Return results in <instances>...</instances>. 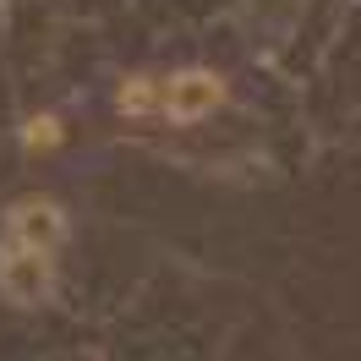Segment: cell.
<instances>
[{
  "instance_id": "3957f363",
  "label": "cell",
  "mask_w": 361,
  "mask_h": 361,
  "mask_svg": "<svg viewBox=\"0 0 361 361\" xmlns=\"http://www.w3.org/2000/svg\"><path fill=\"white\" fill-rule=\"evenodd\" d=\"M148 104H159V82H148V77H132V82L121 88V110H148Z\"/></svg>"
},
{
  "instance_id": "7a4b0ae2",
  "label": "cell",
  "mask_w": 361,
  "mask_h": 361,
  "mask_svg": "<svg viewBox=\"0 0 361 361\" xmlns=\"http://www.w3.org/2000/svg\"><path fill=\"white\" fill-rule=\"evenodd\" d=\"M219 99H225V88H219L214 71H180V77H170V82L159 88L154 110H164L170 121H197V115H208Z\"/></svg>"
},
{
  "instance_id": "6da1fadb",
  "label": "cell",
  "mask_w": 361,
  "mask_h": 361,
  "mask_svg": "<svg viewBox=\"0 0 361 361\" xmlns=\"http://www.w3.org/2000/svg\"><path fill=\"white\" fill-rule=\"evenodd\" d=\"M61 208L49 197H27L6 214V235H0V290L11 301H39L49 285V263L61 247Z\"/></svg>"
}]
</instances>
